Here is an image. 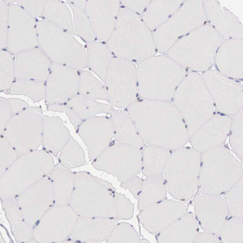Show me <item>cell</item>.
Wrapping results in <instances>:
<instances>
[{"mask_svg":"<svg viewBox=\"0 0 243 243\" xmlns=\"http://www.w3.org/2000/svg\"><path fill=\"white\" fill-rule=\"evenodd\" d=\"M78 71L68 66H64L49 75L45 93L46 102L49 105L65 104L78 94Z\"/></svg>","mask_w":243,"mask_h":243,"instance_id":"obj_1","label":"cell"},{"mask_svg":"<svg viewBox=\"0 0 243 243\" xmlns=\"http://www.w3.org/2000/svg\"><path fill=\"white\" fill-rule=\"evenodd\" d=\"M81 118H89L97 114L111 113L113 106L97 100L77 94L66 104Z\"/></svg>","mask_w":243,"mask_h":243,"instance_id":"obj_2","label":"cell"},{"mask_svg":"<svg viewBox=\"0 0 243 243\" xmlns=\"http://www.w3.org/2000/svg\"><path fill=\"white\" fill-rule=\"evenodd\" d=\"M78 93L96 100L108 102L105 83L87 70H82L80 73Z\"/></svg>","mask_w":243,"mask_h":243,"instance_id":"obj_3","label":"cell"},{"mask_svg":"<svg viewBox=\"0 0 243 243\" xmlns=\"http://www.w3.org/2000/svg\"><path fill=\"white\" fill-rule=\"evenodd\" d=\"M44 82L33 80H17L10 87L12 95H23L36 102L45 97V87Z\"/></svg>","mask_w":243,"mask_h":243,"instance_id":"obj_4","label":"cell"},{"mask_svg":"<svg viewBox=\"0 0 243 243\" xmlns=\"http://www.w3.org/2000/svg\"><path fill=\"white\" fill-rule=\"evenodd\" d=\"M12 116L29 107L27 104L19 99H8Z\"/></svg>","mask_w":243,"mask_h":243,"instance_id":"obj_5","label":"cell"},{"mask_svg":"<svg viewBox=\"0 0 243 243\" xmlns=\"http://www.w3.org/2000/svg\"><path fill=\"white\" fill-rule=\"evenodd\" d=\"M202 162L201 163V166H202Z\"/></svg>","mask_w":243,"mask_h":243,"instance_id":"obj_6","label":"cell"},{"mask_svg":"<svg viewBox=\"0 0 243 243\" xmlns=\"http://www.w3.org/2000/svg\"><path fill=\"white\" fill-rule=\"evenodd\" d=\"M231 134H232V132L231 131H230V134L231 135Z\"/></svg>","mask_w":243,"mask_h":243,"instance_id":"obj_7","label":"cell"},{"mask_svg":"<svg viewBox=\"0 0 243 243\" xmlns=\"http://www.w3.org/2000/svg\"><path fill=\"white\" fill-rule=\"evenodd\" d=\"M199 224H201V223H200V221H199Z\"/></svg>","mask_w":243,"mask_h":243,"instance_id":"obj_8","label":"cell"},{"mask_svg":"<svg viewBox=\"0 0 243 243\" xmlns=\"http://www.w3.org/2000/svg\"><path fill=\"white\" fill-rule=\"evenodd\" d=\"M190 204H191V201H190Z\"/></svg>","mask_w":243,"mask_h":243,"instance_id":"obj_9","label":"cell"}]
</instances>
